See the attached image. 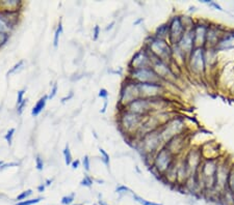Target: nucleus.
Here are the masks:
<instances>
[{
  "label": "nucleus",
  "mask_w": 234,
  "mask_h": 205,
  "mask_svg": "<svg viewBox=\"0 0 234 205\" xmlns=\"http://www.w3.org/2000/svg\"><path fill=\"white\" fill-rule=\"evenodd\" d=\"M153 35L155 37H158V38H161V40L168 41V38H169V24H168V22L157 26L156 29H155Z\"/></svg>",
  "instance_id": "nucleus-22"
},
{
  "label": "nucleus",
  "mask_w": 234,
  "mask_h": 205,
  "mask_svg": "<svg viewBox=\"0 0 234 205\" xmlns=\"http://www.w3.org/2000/svg\"><path fill=\"white\" fill-rule=\"evenodd\" d=\"M82 165H83L84 170H86V172H89V171H90V169H91V161H90L89 155H84V157H83Z\"/></svg>",
  "instance_id": "nucleus-40"
},
{
  "label": "nucleus",
  "mask_w": 234,
  "mask_h": 205,
  "mask_svg": "<svg viewBox=\"0 0 234 205\" xmlns=\"http://www.w3.org/2000/svg\"><path fill=\"white\" fill-rule=\"evenodd\" d=\"M152 56L157 58V59L171 62L172 60V46L168 41L161 40V38L155 37L153 34L148 35L145 41V44L143 46Z\"/></svg>",
  "instance_id": "nucleus-1"
},
{
  "label": "nucleus",
  "mask_w": 234,
  "mask_h": 205,
  "mask_svg": "<svg viewBox=\"0 0 234 205\" xmlns=\"http://www.w3.org/2000/svg\"><path fill=\"white\" fill-rule=\"evenodd\" d=\"M18 163H8V164H3L1 167H0V170H4V169L8 168V167H13V166H18Z\"/></svg>",
  "instance_id": "nucleus-47"
},
{
  "label": "nucleus",
  "mask_w": 234,
  "mask_h": 205,
  "mask_svg": "<svg viewBox=\"0 0 234 205\" xmlns=\"http://www.w3.org/2000/svg\"><path fill=\"white\" fill-rule=\"evenodd\" d=\"M217 52L214 48H205V64H206V73L209 70L216 67L217 66Z\"/></svg>",
  "instance_id": "nucleus-20"
},
{
  "label": "nucleus",
  "mask_w": 234,
  "mask_h": 205,
  "mask_svg": "<svg viewBox=\"0 0 234 205\" xmlns=\"http://www.w3.org/2000/svg\"><path fill=\"white\" fill-rule=\"evenodd\" d=\"M49 100L48 99V95H44L42 96L40 100H38L37 104L34 106V108L31 110V115L34 117H37L39 114H40L43 110L45 109V107H46V104H47V100Z\"/></svg>",
  "instance_id": "nucleus-23"
},
{
  "label": "nucleus",
  "mask_w": 234,
  "mask_h": 205,
  "mask_svg": "<svg viewBox=\"0 0 234 205\" xmlns=\"http://www.w3.org/2000/svg\"><path fill=\"white\" fill-rule=\"evenodd\" d=\"M22 1L20 0H4L2 2V5L4 6V11H20L22 6Z\"/></svg>",
  "instance_id": "nucleus-24"
},
{
  "label": "nucleus",
  "mask_w": 234,
  "mask_h": 205,
  "mask_svg": "<svg viewBox=\"0 0 234 205\" xmlns=\"http://www.w3.org/2000/svg\"><path fill=\"white\" fill-rule=\"evenodd\" d=\"M216 50L217 52H226L234 50V29L226 28L219 43L216 46Z\"/></svg>",
  "instance_id": "nucleus-18"
},
{
  "label": "nucleus",
  "mask_w": 234,
  "mask_h": 205,
  "mask_svg": "<svg viewBox=\"0 0 234 205\" xmlns=\"http://www.w3.org/2000/svg\"><path fill=\"white\" fill-rule=\"evenodd\" d=\"M116 193H117V194H119L120 196H123V195H126V194H131V195H132L133 192H132L131 190H130V188H129L128 187H126V185L121 184V185H118V187H117V188H116Z\"/></svg>",
  "instance_id": "nucleus-31"
},
{
  "label": "nucleus",
  "mask_w": 234,
  "mask_h": 205,
  "mask_svg": "<svg viewBox=\"0 0 234 205\" xmlns=\"http://www.w3.org/2000/svg\"><path fill=\"white\" fill-rule=\"evenodd\" d=\"M61 33H63V23H61V21H60V23H58V25H57L56 30H55V32H54V38H53L54 48H57L58 41H60V37L61 35Z\"/></svg>",
  "instance_id": "nucleus-27"
},
{
  "label": "nucleus",
  "mask_w": 234,
  "mask_h": 205,
  "mask_svg": "<svg viewBox=\"0 0 234 205\" xmlns=\"http://www.w3.org/2000/svg\"><path fill=\"white\" fill-rule=\"evenodd\" d=\"M99 152H100V154H101V159H102V162L105 164V166L107 168H109V162H110V159H109V154H107V152L104 150L103 148H101L100 147L99 148Z\"/></svg>",
  "instance_id": "nucleus-33"
},
{
  "label": "nucleus",
  "mask_w": 234,
  "mask_h": 205,
  "mask_svg": "<svg viewBox=\"0 0 234 205\" xmlns=\"http://www.w3.org/2000/svg\"><path fill=\"white\" fill-rule=\"evenodd\" d=\"M232 162L227 159L221 158L219 167H217L216 174V183H214V190L211 198L219 199L220 195L227 188V182H228L229 172L231 168Z\"/></svg>",
  "instance_id": "nucleus-6"
},
{
  "label": "nucleus",
  "mask_w": 234,
  "mask_h": 205,
  "mask_svg": "<svg viewBox=\"0 0 234 205\" xmlns=\"http://www.w3.org/2000/svg\"><path fill=\"white\" fill-rule=\"evenodd\" d=\"M57 83H54L53 84V87H52V89H51V92H50V94L48 95V99L49 100H51V99H53V97L56 95V93H57Z\"/></svg>",
  "instance_id": "nucleus-46"
},
{
  "label": "nucleus",
  "mask_w": 234,
  "mask_h": 205,
  "mask_svg": "<svg viewBox=\"0 0 234 205\" xmlns=\"http://www.w3.org/2000/svg\"><path fill=\"white\" fill-rule=\"evenodd\" d=\"M107 104H108V100H104V105H103V108L100 110V113L104 114L106 112V109H107Z\"/></svg>",
  "instance_id": "nucleus-50"
},
{
  "label": "nucleus",
  "mask_w": 234,
  "mask_h": 205,
  "mask_svg": "<svg viewBox=\"0 0 234 205\" xmlns=\"http://www.w3.org/2000/svg\"><path fill=\"white\" fill-rule=\"evenodd\" d=\"M98 96L101 97V99H103V100H107L108 99V91H107L105 88H101L99 90Z\"/></svg>",
  "instance_id": "nucleus-45"
},
{
  "label": "nucleus",
  "mask_w": 234,
  "mask_h": 205,
  "mask_svg": "<svg viewBox=\"0 0 234 205\" xmlns=\"http://www.w3.org/2000/svg\"><path fill=\"white\" fill-rule=\"evenodd\" d=\"M24 93H25V89H21L18 91V95H17V105H20V104L24 100Z\"/></svg>",
  "instance_id": "nucleus-43"
},
{
  "label": "nucleus",
  "mask_w": 234,
  "mask_h": 205,
  "mask_svg": "<svg viewBox=\"0 0 234 205\" xmlns=\"http://www.w3.org/2000/svg\"><path fill=\"white\" fill-rule=\"evenodd\" d=\"M100 31H101V29H100V26L99 25H95V27L93 29V40L94 41H97L100 35Z\"/></svg>",
  "instance_id": "nucleus-42"
},
{
  "label": "nucleus",
  "mask_w": 234,
  "mask_h": 205,
  "mask_svg": "<svg viewBox=\"0 0 234 205\" xmlns=\"http://www.w3.org/2000/svg\"><path fill=\"white\" fill-rule=\"evenodd\" d=\"M45 188H46V185H45V183H42L38 187V192L39 193H43L45 191Z\"/></svg>",
  "instance_id": "nucleus-51"
},
{
  "label": "nucleus",
  "mask_w": 234,
  "mask_h": 205,
  "mask_svg": "<svg viewBox=\"0 0 234 205\" xmlns=\"http://www.w3.org/2000/svg\"><path fill=\"white\" fill-rule=\"evenodd\" d=\"M63 154H64L65 163H66V165L67 166H70L71 164H72V162H73V158H72V154H71V151H70L69 144L66 145V147H65Z\"/></svg>",
  "instance_id": "nucleus-29"
},
{
  "label": "nucleus",
  "mask_w": 234,
  "mask_h": 205,
  "mask_svg": "<svg viewBox=\"0 0 234 205\" xmlns=\"http://www.w3.org/2000/svg\"><path fill=\"white\" fill-rule=\"evenodd\" d=\"M16 129H9L8 132H6V134L4 135V139L6 140V142H8V145H12L13 143V137H14Z\"/></svg>",
  "instance_id": "nucleus-36"
},
{
  "label": "nucleus",
  "mask_w": 234,
  "mask_h": 205,
  "mask_svg": "<svg viewBox=\"0 0 234 205\" xmlns=\"http://www.w3.org/2000/svg\"><path fill=\"white\" fill-rule=\"evenodd\" d=\"M139 96L147 100H154L164 97L165 88L164 83H141L138 84Z\"/></svg>",
  "instance_id": "nucleus-11"
},
{
  "label": "nucleus",
  "mask_w": 234,
  "mask_h": 205,
  "mask_svg": "<svg viewBox=\"0 0 234 205\" xmlns=\"http://www.w3.org/2000/svg\"><path fill=\"white\" fill-rule=\"evenodd\" d=\"M230 93L232 94V96H234V82L232 84V86L230 87Z\"/></svg>",
  "instance_id": "nucleus-55"
},
{
  "label": "nucleus",
  "mask_w": 234,
  "mask_h": 205,
  "mask_svg": "<svg viewBox=\"0 0 234 205\" xmlns=\"http://www.w3.org/2000/svg\"><path fill=\"white\" fill-rule=\"evenodd\" d=\"M188 142H190L188 134H184L172 138L170 141L165 143L164 146L171 151L172 154L175 155L176 158H179L181 155H183L187 149L190 147Z\"/></svg>",
  "instance_id": "nucleus-12"
},
{
  "label": "nucleus",
  "mask_w": 234,
  "mask_h": 205,
  "mask_svg": "<svg viewBox=\"0 0 234 205\" xmlns=\"http://www.w3.org/2000/svg\"><path fill=\"white\" fill-rule=\"evenodd\" d=\"M176 159L177 158L172 154L165 146H164L154 154L152 166L149 169L153 172L156 177H158V179H160L162 175L172 167Z\"/></svg>",
  "instance_id": "nucleus-4"
},
{
  "label": "nucleus",
  "mask_w": 234,
  "mask_h": 205,
  "mask_svg": "<svg viewBox=\"0 0 234 205\" xmlns=\"http://www.w3.org/2000/svg\"><path fill=\"white\" fill-rule=\"evenodd\" d=\"M227 188L234 195V163H232L231 168H230L228 182H227Z\"/></svg>",
  "instance_id": "nucleus-26"
},
{
  "label": "nucleus",
  "mask_w": 234,
  "mask_h": 205,
  "mask_svg": "<svg viewBox=\"0 0 234 205\" xmlns=\"http://www.w3.org/2000/svg\"><path fill=\"white\" fill-rule=\"evenodd\" d=\"M14 28H15V25L8 20V16L5 15L4 11L0 12V31L9 33Z\"/></svg>",
  "instance_id": "nucleus-21"
},
{
  "label": "nucleus",
  "mask_w": 234,
  "mask_h": 205,
  "mask_svg": "<svg viewBox=\"0 0 234 205\" xmlns=\"http://www.w3.org/2000/svg\"><path fill=\"white\" fill-rule=\"evenodd\" d=\"M180 18H181V22L184 26L185 30H191V29L194 28L195 24H196V20H195L193 17L187 16V15H180Z\"/></svg>",
  "instance_id": "nucleus-25"
},
{
  "label": "nucleus",
  "mask_w": 234,
  "mask_h": 205,
  "mask_svg": "<svg viewBox=\"0 0 234 205\" xmlns=\"http://www.w3.org/2000/svg\"><path fill=\"white\" fill-rule=\"evenodd\" d=\"M98 204H99V205H108V204L105 203V202H104V201H102V200H99Z\"/></svg>",
  "instance_id": "nucleus-56"
},
{
  "label": "nucleus",
  "mask_w": 234,
  "mask_h": 205,
  "mask_svg": "<svg viewBox=\"0 0 234 205\" xmlns=\"http://www.w3.org/2000/svg\"><path fill=\"white\" fill-rule=\"evenodd\" d=\"M152 66L151 54L147 51V49L143 47L141 50L136 51L128 64V71L130 70H138V68L150 67Z\"/></svg>",
  "instance_id": "nucleus-14"
},
{
  "label": "nucleus",
  "mask_w": 234,
  "mask_h": 205,
  "mask_svg": "<svg viewBox=\"0 0 234 205\" xmlns=\"http://www.w3.org/2000/svg\"><path fill=\"white\" fill-rule=\"evenodd\" d=\"M225 30L226 28L223 27L222 25H217L210 22L209 28H208L207 31L205 48H216V44L219 43V41L221 40Z\"/></svg>",
  "instance_id": "nucleus-17"
},
{
  "label": "nucleus",
  "mask_w": 234,
  "mask_h": 205,
  "mask_svg": "<svg viewBox=\"0 0 234 205\" xmlns=\"http://www.w3.org/2000/svg\"><path fill=\"white\" fill-rule=\"evenodd\" d=\"M74 199H75V194L72 193V194L67 195V196H64L63 198H61L60 202L63 205H70V204L73 203Z\"/></svg>",
  "instance_id": "nucleus-34"
},
{
  "label": "nucleus",
  "mask_w": 234,
  "mask_h": 205,
  "mask_svg": "<svg viewBox=\"0 0 234 205\" xmlns=\"http://www.w3.org/2000/svg\"><path fill=\"white\" fill-rule=\"evenodd\" d=\"M8 38H9V33L0 31V47H2L3 45H5L8 43Z\"/></svg>",
  "instance_id": "nucleus-38"
},
{
  "label": "nucleus",
  "mask_w": 234,
  "mask_h": 205,
  "mask_svg": "<svg viewBox=\"0 0 234 205\" xmlns=\"http://www.w3.org/2000/svg\"><path fill=\"white\" fill-rule=\"evenodd\" d=\"M125 109L128 110L130 112L138 114V115H141V116H144V117H147L154 112L152 100H147V99H143V97H138V99L134 100L133 102L130 103Z\"/></svg>",
  "instance_id": "nucleus-15"
},
{
  "label": "nucleus",
  "mask_w": 234,
  "mask_h": 205,
  "mask_svg": "<svg viewBox=\"0 0 234 205\" xmlns=\"http://www.w3.org/2000/svg\"><path fill=\"white\" fill-rule=\"evenodd\" d=\"M208 6L209 7H212V8H214V9H216V11H220V12H224V9H223V7L221 6V4H219L216 1H210V3L208 4Z\"/></svg>",
  "instance_id": "nucleus-44"
},
{
  "label": "nucleus",
  "mask_w": 234,
  "mask_h": 205,
  "mask_svg": "<svg viewBox=\"0 0 234 205\" xmlns=\"http://www.w3.org/2000/svg\"><path fill=\"white\" fill-rule=\"evenodd\" d=\"M116 24V22L115 21H112V23H110V24H108V25H107V27L105 28V30L106 31H108V30H112V29L113 28V25H115Z\"/></svg>",
  "instance_id": "nucleus-52"
},
{
  "label": "nucleus",
  "mask_w": 234,
  "mask_h": 205,
  "mask_svg": "<svg viewBox=\"0 0 234 205\" xmlns=\"http://www.w3.org/2000/svg\"><path fill=\"white\" fill-rule=\"evenodd\" d=\"M2 165H3V162H2V161H0V167H1Z\"/></svg>",
  "instance_id": "nucleus-58"
},
{
  "label": "nucleus",
  "mask_w": 234,
  "mask_h": 205,
  "mask_svg": "<svg viewBox=\"0 0 234 205\" xmlns=\"http://www.w3.org/2000/svg\"><path fill=\"white\" fill-rule=\"evenodd\" d=\"M23 64H24V60H20L19 62H17L14 66H13V67L11 68V70H9V71H8V76H9V75H12V74L16 73L17 71H19L22 66H23Z\"/></svg>",
  "instance_id": "nucleus-37"
},
{
  "label": "nucleus",
  "mask_w": 234,
  "mask_h": 205,
  "mask_svg": "<svg viewBox=\"0 0 234 205\" xmlns=\"http://www.w3.org/2000/svg\"><path fill=\"white\" fill-rule=\"evenodd\" d=\"M195 9H196V7H195V6H190V12H195Z\"/></svg>",
  "instance_id": "nucleus-57"
},
{
  "label": "nucleus",
  "mask_w": 234,
  "mask_h": 205,
  "mask_svg": "<svg viewBox=\"0 0 234 205\" xmlns=\"http://www.w3.org/2000/svg\"><path fill=\"white\" fill-rule=\"evenodd\" d=\"M74 205H82V204H74Z\"/></svg>",
  "instance_id": "nucleus-59"
},
{
  "label": "nucleus",
  "mask_w": 234,
  "mask_h": 205,
  "mask_svg": "<svg viewBox=\"0 0 234 205\" xmlns=\"http://www.w3.org/2000/svg\"><path fill=\"white\" fill-rule=\"evenodd\" d=\"M143 22H144V19H143V18H139V19H138V20H136L135 22H133V25L136 26V25L141 24V23H143Z\"/></svg>",
  "instance_id": "nucleus-53"
},
{
  "label": "nucleus",
  "mask_w": 234,
  "mask_h": 205,
  "mask_svg": "<svg viewBox=\"0 0 234 205\" xmlns=\"http://www.w3.org/2000/svg\"><path fill=\"white\" fill-rule=\"evenodd\" d=\"M52 181H53V179H47L46 182H45V185H46V187H49V185L52 183Z\"/></svg>",
  "instance_id": "nucleus-54"
},
{
  "label": "nucleus",
  "mask_w": 234,
  "mask_h": 205,
  "mask_svg": "<svg viewBox=\"0 0 234 205\" xmlns=\"http://www.w3.org/2000/svg\"><path fill=\"white\" fill-rule=\"evenodd\" d=\"M35 167L39 171H42L44 169V161L41 155H37L35 158Z\"/></svg>",
  "instance_id": "nucleus-39"
},
{
  "label": "nucleus",
  "mask_w": 234,
  "mask_h": 205,
  "mask_svg": "<svg viewBox=\"0 0 234 205\" xmlns=\"http://www.w3.org/2000/svg\"><path fill=\"white\" fill-rule=\"evenodd\" d=\"M42 200H44V198L38 197V198H34V199H27V200L21 201V202H17L16 205H34V204L40 203Z\"/></svg>",
  "instance_id": "nucleus-30"
},
{
  "label": "nucleus",
  "mask_w": 234,
  "mask_h": 205,
  "mask_svg": "<svg viewBox=\"0 0 234 205\" xmlns=\"http://www.w3.org/2000/svg\"><path fill=\"white\" fill-rule=\"evenodd\" d=\"M169 24V38L168 41L172 46H176L184 32L186 31L181 22L180 15H174L168 21Z\"/></svg>",
  "instance_id": "nucleus-13"
},
{
  "label": "nucleus",
  "mask_w": 234,
  "mask_h": 205,
  "mask_svg": "<svg viewBox=\"0 0 234 205\" xmlns=\"http://www.w3.org/2000/svg\"><path fill=\"white\" fill-rule=\"evenodd\" d=\"M138 97L141 96H139L138 83L133 82L132 80H130L126 77V80L123 82L121 90H120V99H119L120 108L125 109L130 103L133 102L136 99H138Z\"/></svg>",
  "instance_id": "nucleus-7"
},
{
  "label": "nucleus",
  "mask_w": 234,
  "mask_h": 205,
  "mask_svg": "<svg viewBox=\"0 0 234 205\" xmlns=\"http://www.w3.org/2000/svg\"><path fill=\"white\" fill-rule=\"evenodd\" d=\"M158 131L164 144L174 137L188 134V129L186 123H185L184 117L178 115L172 117L169 121H167L164 125L158 129Z\"/></svg>",
  "instance_id": "nucleus-2"
},
{
  "label": "nucleus",
  "mask_w": 234,
  "mask_h": 205,
  "mask_svg": "<svg viewBox=\"0 0 234 205\" xmlns=\"http://www.w3.org/2000/svg\"><path fill=\"white\" fill-rule=\"evenodd\" d=\"M73 95H74V93H73V91H70V93H69V95H67V96H65V97H63L61 99V103L63 104H65L67 102V100H71L73 97Z\"/></svg>",
  "instance_id": "nucleus-48"
},
{
  "label": "nucleus",
  "mask_w": 234,
  "mask_h": 205,
  "mask_svg": "<svg viewBox=\"0 0 234 205\" xmlns=\"http://www.w3.org/2000/svg\"><path fill=\"white\" fill-rule=\"evenodd\" d=\"M128 79L132 80L133 82L141 84V83H161L162 81L156 75L154 70L150 67L138 68V70H130L128 71ZM164 83V82H162Z\"/></svg>",
  "instance_id": "nucleus-8"
},
{
  "label": "nucleus",
  "mask_w": 234,
  "mask_h": 205,
  "mask_svg": "<svg viewBox=\"0 0 234 205\" xmlns=\"http://www.w3.org/2000/svg\"><path fill=\"white\" fill-rule=\"evenodd\" d=\"M79 165H80V161L79 159H74V161L72 162V164H71V167H72V169H77L78 167H79Z\"/></svg>",
  "instance_id": "nucleus-49"
},
{
  "label": "nucleus",
  "mask_w": 234,
  "mask_h": 205,
  "mask_svg": "<svg viewBox=\"0 0 234 205\" xmlns=\"http://www.w3.org/2000/svg\"><path fill=\"white\" fill-rule=\"evenodd\" d=\"M180 50L183 52V53L188 56L191 51L196 48L195 46V41H194V34H193V30H186L184 32V34L182 35L181 38L178 41V44L176 45Z\"/></svg>",
  "instance_id": "nucleus-19"
},
{
  "label": "nucleus",
  "mask_w": 234,
  "mask_h": 205,
  "mask_svg": "<svg viewBox=\"0 0 234 205\" xmlns=\"http://www.w3.org/2000/svg\"><path fill=\"white\" fill-rule=\"evenodd\" d=\"M183 158L188 171H190V175H197L204 161L200 146H193V147L190 146L183 154Z\"/></svg>",
  "instance_id": "nucleus-9"
},
{
  "label": "nucleus",
  "mask_w": 234,
  "mask_h": 205,
  "mask_svg": "<svg viewBox=\"0 0 234 205\" xmlns=\"http://www.w3.org/2000/svg\"><path fill=\"white\" fill-rule=\"evenodd\" d=\"M185 67L194 76H204L206 74L205 48H195L187 56Z\"/></svg>",
  "instance_id": "nucleus-5"
},
{
  "label": "nucleus",
  "mask_w": 234,
  "mask_h": 205,
  "mask_svg": "<svg viewBox=\"0 0 234 205\" xmlns=\"http://www.w3.org/2000/svg\"><path fill=\"white\" fill-rule=\"evenodd\" d=\"M146 117L138 115L126 109H121L118 117V125L123 134H134V139Z\"/></svg>",
  "instance_id": "nucleus-3"
},
{
  "label": "nucleus",
  "mask_w": 234,
  "mask_h": 205,
  "mask_svg": "<svg viewBox=\"0 0 234 205\" xmlns=\"http://www.w3.org/2000/svg\"><path fill=\"white\" fill-rule=\"evenodd\" d=\"M94 183V179L92 177L90 176V175L86 174L84 175V177L82 178V180L80 181V185L81 187H86V188H91Z\"/></svg>",
  "instance_id": "nucleus-32"
},
{
  "label": "nucleus",
  "mask_w": 234,
  "mask_h": 205,
  "mask_svg": "<svg viewBox=\"0 0 234 205\" xmlns=\"http://www.w3.org/2000/svg\"><path fill=\"white\" fill-rule=\"evenodd\" d=\"M151 58H152V66H151L162 82H172V81H176L177 75L174 73V71H173V68H172V66H171L170 62L157 59V58L153 57L152 55H151Z\"/></svg>",
  "instance_id": "nucleus-10"
},
{
  "label": "nucleus",
  "mask_w": 234,
  "mask_h": 205,
  "mask_svg": "<svg viewBox=\"0 0 234 205\" xmlns=\"http://www.w3.org/2000/svg\"><path fill=\"white\" fill-rule=\"evenodd\" d=\"M132 198L134 199L135 202H138L141 205H162L161 203H155V202H152V201L146 200V199H144V198H142L141 196H138V195H136L134 193H132Z\"/></svg>",
  "instance_id": "nucleus-28"
},
{
  "label": "nucleus",
  "mask_w": 234,
  "mask_h": 205,
  "mask_svg": "<svg viewBox=\"0 0 234 205\" xmlns=\"http://www.w3.org/2000/svg\"><path fill=\"white\" fill-rule=\"evenodd\" d=\"M209 25L210 22L206 20H200V19L196 20V24H195L194 28L191 29L196 48H205L207 31L208 28H209Z\"/></svg>",
  "instance_id": "nucleus-16"
},
{
  "label": "nucleus",
  "mask_w": 234,
  "mask_h": 205,
  "mask_svg": "<svg viewBox=\"0 0 234 205\" xmlns=\"http://www.w3.org/2000/svg\"><path fill=\"white\" fill-rule=\"evenodd\" d=\"M26 105H27V100H26V99H24V100L20 104V105H17V113H18V115H21V114L23 113Z\"/></svg>",
  "instance_id": "nucleus-41"
},
{
  "label": "nucleus",
  "mask_w": 234,
  "mask_h": 205,
  "mask_svg": "<svg viewBox=\"0 0 234 205\" xmlns=\"http://www.w3.org/2000/svg\"><path fill=\"white\" fill-rule=\"evenodd\" d=\"M32 193H34V192H32V190H26L24 192H22L20 195H18L17 201H18V202H21V201L27 200V198L30 197L31 195H32Z\"/></svg>",
  "instance_id": "nucleus-35"
}]
</instances>
